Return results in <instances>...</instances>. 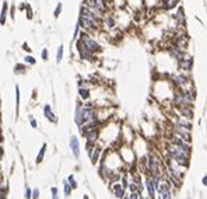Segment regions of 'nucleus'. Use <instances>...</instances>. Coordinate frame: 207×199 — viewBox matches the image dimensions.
I'll return each instance as SVG.
<instances>
[{
  "label": "nucleus",
  "mask_w": 207,
  "mask_h": 199,
  "mask_svg": "<svg viewBox=\"0 0 207 199\" xmlns=\"http://www.w3.org/2000/svg\"><path fill=\"white\" fill-rule=\"evenodd\" d=\"M168 153H169V157L175 160L178 164H181V166H185L186 163H188V159H189V154L186 153V151H183V150L181 149V147H178L176 145H168Z\"/></svg>",
  "instance_id": "f257e3e1"
},
{
  "label": "nucleus",
  "mask_w": 207,
  "mask_h": 199,
  "mask_svg": "<svg viewBox=\"0 0 207 199\" xmlns=\"http://www.w3.org/2000/svg\"><path fill=\"white\" fill-rule=\"evenodd\" d=\"M78 24H80V27H81L86 33H95V31H98V28H100L98 21H95V20H92V18H90V17H87V16H83V14H80Z\"/></svg>",
  "instance_id": "f03ea898"
},
{
  "label": "nucleus",
  "mask_w": 207,
  "mask_h": 199,
  "mask_svg": "<svg viewBox=\"0 0 207 199\" xmlns=\"http://www.w3.org/2000/svg\"><path fill=\"white\" fill-rule=\"evenodd\" d=\"M80 39L83 41V44L86 45L88 49L91 50V52H94V53H97V52H101V45L94 39V38H91L88 33H83L81 34V36H80Z\"/></svg>",
  "instance_id": "7ed1b4c3"
},
{
  "label": "nucleus",
  "mask_w": 207,
  "mask_h": 199,
  "mask_svg": "<svg viewBox=\"0 0 207 199\" xmlns=\"http://www.w3.org/2000/svg\"><path fill=\"white\" fill-rule=\"evenodd\" d=\"M76 46H77V50H78V53H80V58H81V59H86V60H94V52H91V50L88 49L86 45L83 44V41H81V39H78V41H77Z\"/></svg>",
  "instance_id": "20e7f679"
},
{
  "label": "nucleus",
  "mask_w": 207,
  "mask_h": 199,
  "mask_svg": "<svg viewBox=\"0 0 207 199\" xmlns=\"http://www.w3.org/2000/svg\"><path fill=\"white\" fill-rule=\"evenodd\" d=\"M86 6L97 10L101 14H106V1L105 0H86Z\"/></svg>",
  "instance_id": "39448f33"
},
{
  "label": "nucleus",
  "mask_w": 207,
  "mask_h": 199,
  "mask_svg": "<svg viewBox=\"0 0 207 199\" xmlns=\"http://www.w3.org/2000/svg\"><path fill=\"white\" fill-rule=\"evenodd\" d=\"M80 14H83V16H87L90 17V18H92V20H95V21H101V13H98L97 10H94V9H91V7H88V6H83L81 7V13Z\"/></svg>",
  "instance_id": "423d86ee"
},
{
  "label": "nucleus",
  "mask_w": 207,
  "mask_h": 199,
  "mask_svg": "<svg viewBox=\"0 0 207 199\" xmlns=\"http://www.w3.org/2000/svg\"><path fill=\"white\" fill-rule=\"evenodd\" d=\"M188 44H189V38L186 36V34L181 33L176 35V38H175V46H178L179 49L185 50L188 48Z\"/></svg>",
  "instance_id": "0eeeda50"
},
{
  "label": "nucleus",
  "mask_w": 207,
  "mask_h": 199,
  "mask_svg": "<svg viewBox=\"0 0 207 199\" xmlns=\"http://www.w3.org/2000/svg\"><path fill=\"white\" fill-rule=\"evenodd\" d=\"M168 53H169L172 58H175L178 62H179V60H182L183 58H186V56H188V55L185 53V50L179 49L178 46H169V48H168Z\"/></svg>",
  "instance_id": "6e6552de"
},
{
  "label": "nucleus",
  "mask_w": 207,
  "mask_h": 199,
  "mask_svg": "<svg viewBox=\"0 0 207 199\" xmlns=\"http://www.w3.org/2000/svg\"><path fill=\"white\" fill-rule=\"evenodd\" d=\"M192 66H193V59H192L190 56H186V58H183L182 60L178 62V67H179L181 70H183V72H189V70H192Z\"/></svg>",
  "instance_id": "1a4fd4ad"
},
{
  "label": "nucleus",
  "mask_w": 207,
  "mask_h": 199,
  "mask_svg": "<svg viewBox=\"0 0 207 199\" xmlns=\"http://www.w3.org/2000/svg\"><path fill=\"white\" fill-rule=\"evenodd\" d=\"M171 79H172L173 84L178 86V87H185L186 84L189 83V79H188L185 74H172Z\"/></svg>",
  "instance_id": "9d476101"
},
{
  "label": "nucleus",
  "mask_w": 207,
  "mask_h": 199,
  "mask_svg": "<svg viewBox=\"0 0 207 199\" xmlns=\"http://www.w3.org/2000/svg\"><path fill=\"white\" fill-rule=\"evenodd\" d=\"M84 133H86L87 145H88V151L91 153V146L95 145V142L98 139V132L97 131H90V132H84Z\"/></svg>",
  "instance_id": "9b49d317"
},
{
  "label": "nucleus",
  "mask_w": 207,
  "mask_h": 199,
  "mask_svg": "<svg viewBox=\"0 0 207 199\" xmlns=\"http://www.w3.org/2000/svg\"><path fill=\"white\" fill-rule=\"evenodd\" d=\"M70 147H71V151H73L74 157L78 159L80 157V143H78L77 136H71V139H70Z\"/></svg>",
  "instance_id": "f8f14e48"
},
{
  "label": "nucleus",
  "mask_w": 207,
  "mask_h": 199,
  "mask_svg": "<svg viewBox=\"0 0 207 199\" xmlns=\"http://www.w3.org/2000/svg\"><path fill=\"white\" fill-rule=\"evenodd\" d=\"M104 27L106 30H113L116 27V20L115 17L111 16V14H105L104 16Z\"/></svg>",
  "instance_id": "ddd939ff"
},
{
  "label": "nucleus",
  "mask_w": 207,
  "mask_h": 199,
  "mask_svg": "<svg viewBox=\"0 0 207 199\" xmlns=\"http://www.w3.org/2000/svg\"><path fill=\"white\" fill-rule=\"evenodd\" d=\"M147 167H148V170H150L151 172H154L155 175H158V161H157L155 157H153V156L148 157V160H147Z\"/></svg>",
  "instance_id": "4468645a"
},
{
  "label": "nucleus",
  "mask_w": 207,
  "mask_h": 199,
  "mask_svg": "<svg viewBox=\"0 0 207 199\" xmlns=\"http://www.w3.org/2000/svg\"><path fill=\"white\" fill-rule=\"evenodd\" d=\"M158 191H160V194H161V196L164 199H171V192H169V188H168V185L167 184H161L160 185V188H158Z\"/></svg>",
  "instance_id": "2eb2a0df"
},
{
  "label": "nucleus",
  "mask_w": 207,
  "mask_h": 199,
  "mask_svg": "<svg viewBox=\"0 0 207 199\" xmlns=\"http://www.w3.org/2000/svg\"><path fill=\"white\" fill-rule=\"evenodd\" d=\"M179 0H161V6L164 10H171L178 4Z\"/></svg>",
  "instance_id": "dca6fc26"
},
{
  "label": "nucleus",
  "mask_w": 207,
  "mask_h": 199,
  "mask_svg": "<svg viewBox=\"0 0 207 199\" xmlns=\"http://www.w3.org/2000/svg\"><path fill=\"white\" fill-rule=\"evenodd\" d=\"M44 112H45V116L49 119V121H52V122H56V116L53 115V111H52L51 105L49 104H46L45 107H44Z\"/></svg>",
  "instance_id": "f3484780"
},
{
  "label": "nucleus",
  "mask_w": 207,
  "mask_h": 199,
  "mask_svg": "<svg viewBox=\"0 0 207 199\" xmlns=\"http://www.w3.org/2000/svg\"><path fill=\"white\" fill-rule=\"evenodd\" d=\"M146 185H147V189H148V194H150V196L153 198V196H154V192H155L154 180H151V178H147V180H146Z\"/></svg>",
  "instance_id": "a211bd4d"
},
{
  "label": "nucleus",
  "mask_w": 207,
  "mask_h": 199,
  "mask_svg": "<svg viewBox=\"0 0 207 199\" xmlns=\"http://www.w3.org/2000/svg\"><path fill=\"white\" fill-rule=\"evenodd\" d=\"M175 20H176V23H178L181 27L185 24V14H183V10H182V9H179L178 13L175 14Z\"/></svg>",
  "instance_id": "6ab92c4d"
},
{
  "label": "nucleus",
  "mask_w": 207,
  "mask_h": 199,
  "mask_svg": "<svg viewBox=\"0 0 207 199\" xmlns=\"http://www.w3.org/2000/svg\"><path fill=\"white\" fill-rule=\"evenodd\" d=\"M76 122H77L78 128L81 129V126H83V119H81V105H80V104H78L77 108H76Z\"/></svg>",
  "instance_id": "aec40b11"
},
{
  "label": "nucleus",
  "mask_w": 207,
  "mask_h": 199,
  "mask_svg": "<svg viewBox=\"0 0 207 199\" xmlns=\"http://www.w3.org/2000/svg\"><path fill=\"white\" fill-rule=\"evenodd\" d=\"M6 17H7V3L3 1V6H1V17H0V21H1V25L6 24Z\"/></svg>",
  "instance_id": "412c9836"
},
{
  "label": "nucleus",
  "mask_w": 207,
  "mask_h": 199,
  "mask_svg": "<svg viewBox=\"0 0 207 199\" xmlns=\"http://www.w3.org/2000/svg\"><path fill=\"white\" fill-rule=\"evenodd\" d=\"M78 94H80V97H81L83 100L90 98V91H88V88H83V87H80V88H78Z\"/></svg>",
  "instance_id": "4be33fe9"
},
{
  "label": "nucleus",
  "mask_w": 207,
  "mask_h": 199,
  "mask_svg": "<svg viewBox=\"0 0 207 199\" xmlns=\"http://www.w3.org/2000/svg\"><path fill=\"white\" fill-rule=\"evenodd\" d=\"M123 189H125V188H122L121 185H118V184L113 185V191H115V195H116L118 198H122V196H123V192H125Z\"/></svg>",
  "instance_id": "5701e85b"
},
{
  "label": "nucleus",
  "mask_w": 207,
  "mask_h": 199,
  "mask_svg": "<svg viewBox=\"0 0 207 199\" xmlns=\"http://www.w3.org/2000/svg\"><path fill=\"white\" fill-rule=\"evenodd\" d=\"M100 153H101V147H95V150L91 153V161H92V163H95V161L98 160Z\"/></svg>",
  "instance_id": "b1692460"
},
{
  "label": "nucleus",
  "mask_w": 207,
  "mask_h": 199,
  "mask_svg": "<svg viewBox=\"0 0 207 199\" xmlns=\"http://www.w3.org/2000/svg\"><path fill=\"white\" fill-rule=\"evenodd\" d=\"M62 58H63V46L60 45L57 48V53H56V63H60L62 62Z\"/></svg>",
  "instance_id": "393cba45"
},
{
  "label": "nucleus",
  "mask_w": 207,
  "mask_h": 199,
  "mask_svg": "<svg viewBox=\"0 0 207 199\" xmlns=\"http://www.w3.org/2000/svg\"><path fill=\"white\" fill-rule=\"evenodd\" d=\"M45 151H46V145H42L41 151H39V154H38V157H36V161H38V163L42 161V159H44V156H45Z\"/></svg>",
  "instance_id": "a878e982"
},
{
  "label": "nucleus",
  "mask_w": 207,
  "mask_h": 199,
  "mask_svg": "<svg viewBox=\"0 0 207 199\" xmlns=\"http://www.w3.org/2000/svg\"><path fill=\"white\" fill-rule=\"evenodd\" d=\"M24 60H25V63H28V65H35V63H36V60H35L31 55H30V56H25Z\"/></svg>",
  "instance_id": "bb28decb"
},
{
  "label": "nucleus",
  "mask_w": 207,
  "mask_h": 199,
  "mask_svg": "<svg viewBox=\"0 0 207 199\" xmlns=\"http://www.w3.org/2000/svg\"><path fill=\"white\" fill-rule=\"evenodd\" d=\"M60 11H62V3H59L55 9V17H59L60 16Z\"/></svg>",
  "instance_id": "cd10ccee"
},
{
  "label": "nucleus",
  "mask_w": 207,
  "mask_h": 199,
  "mask_svg": "<svg viewBox=\"0 0 207 199\" xmlns=\"http://www.w3.org/2000/svg\"><path fill=\"white\" fill-rule=\"evenodd\" d=\"M65 194H66L67 196H69L70 194H71V188H70L69 184H66V182H65Z\"/></svg>",
  "instance_id": "c85d7f7f"
},
{
  "label": "nucleus",
  "mask_w": 207,
  "mask_h": 199,
  "mask_svg": "<svg viewBox=\"0 0 207 199\" xmlns=\"http://www.w3.org/2000/svg\"><path fill=\"white\" fill-rule=\"evenodd\" d=\"M16 101H17L18 107V104H20V88H18V86H16Z\"/></svg>",
  "instance_id": "c756f323"
},
{
  "label": "nucleus",
  "mask_w": 207,
  "mask_h": 199,
  "mask_svg": "<svg viewBox=\"0 0 207 199\" xmlns=\"http://www.w3.org/2000/svg\"><path fill=\"white\" fill-rule=\"evenodd\" d=\"M69 182H70V185H71L73 188H76V186H77V184H76V181H74V175H70V177H69Z\"/></svg>",
  "instance_id": "7c9ffc66"
},
{
  "label": "nucleus",
  "mask_w": 207,
  "mask_h": 199,
  "mask_svg": "<svg viewBox=\"0 0 207 199\" xmlns=\"http://www.w3.org/2000/svg\"><path fill=\"white\" fill-rule=\"evenodd\" d=\"M78 30H80V24H77V27H76V31H74V35H73V39H77V36H78Z\"/></svg>",
  "instance_id": "2f4dec72"
},
{
  "label": "nucleus",
  "mask_w": 207,
  "mask_h": 199,
  "mask_svg": "<svg viewBox=\"0 0 207 199\" xmlns=\"http://www.w3.org/2000/svg\"><path fill=\"white\" fill-rule=\"evenodd\" d=\"M52 198L57 199V189L56 188H52Z\"/></svg>",
  "instance_id": "473e14b6"
},
{
  "label": "nucleus",
  "mask_w": 207,
  "mask_h": 199,
  "mask_svg": "<svg viewBox=\"0 0 207 199\" xmlns=\"http://www.w3.org/2000/svg\"><path fill=\"white\" fill-rule=\"evenodd\" d=\"M42 59H44V60H46V59H48V49L42 50Z\"/></svg>",
  "instance_id": "72a5a7b5"
},
{
  "label": "nucleus",
  "mask_w": 207,
  "mask_h": 199,
  "mask_svg": "<svg viewBox=\"0 0 207 199\" xmlns=\"http://www.w3.org/2000/svg\"><path fill=\"white\" fill-rule=\"evenodd\" d=\"M25 198L27 199L31 198V189H27V192H25Z\"/></svg>",
  "instance_id": "f704fd0d"
},
{
  "label": "nucleus",
  "mask_w": 207,
  "mask_h": 199,
  "mask_svg": "<svg viewBox=\"0 0 207 199\" xmlns=\"http://www.w3.org/2000/svg\"><path fill=\"white\" fill-rule=\"evenodd\" d=\"M129 199H137V194H132V195L129 196Z\"/></svg>",
  "instance_id": "c9c22d12"
},
{
  "label": "nucleus",
  "mask_w": 207,
  "mask_h": 199,
  "mask_svg": "<svg viewBox=\"0 0 207 199\" xmlns=\"http://www.w3.org/2000/svg\"><path fill=\"white\" fill-rule=\"evenodd\" d=\"M31 126H32V128H36V122H35L34 119H31Z\"/></svg>",
  "instance_id": "e433bc0d"
},
{
  "label": "nucleus",
  "mask_w": 207,
  "mask_h": 199,
  "mask_svg": "<svg viewBox=\"0 0 207 199\" xmlns=\"http://www.w3.org/2000/svg\"><path fill=\"white\" fill-rule=\"evenodd\" d=\"M34 198H38V189H35L34 191V195H32Z\"/></svg>",
  "instance_id": "4c0bfd02"
},
{
  "label": "nucleus",
  "mask_w": 207,
  "mask_h": 199,
  "mask_svg": "<svg viewBox=\"0 0 207 199\" xmlns=\"http://www.w3.org/2000/svg\"><path fill=\"white\" fill-rule=\"evenodd\" d=\"M203 185H207V177H204V178H203Z\"/></svg>",
  "instance_id": "58836bf2"
}]
</instances>
